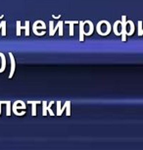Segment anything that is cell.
Wrapping results in <instances>:
<instances>
[{"label": "cell", "instance_id": "obj_13", "mask_svg": "<svg viewBox=\"0 0 143 150\" xmlns=\"http://www.w3.org/2000/svg\"><path fill=\"white\" fill-rule=\"evenodd\" d=\"M66 102H67V107H66L67 113H66V115L69 117V116L71 115V101H66Z\"/></svg>", "mask_w": 143, "mask_h": 150}, {"label": "cell", "instance_id": "obj_15", "mask_svg": "<svg viewBox=\"0 0 143 150\" xmlns=\"http://www.w3.org/2000/svg\"><path fill=\"white\" fill-rule=\"evenodd\" d=\"M66 107H67V102H65L64 106H63V107L61 108V113H62V114H63V112H64V111L66 110Z\"/></svg>", "mask_w": 143, "mask_h": 150}, {"label": "cell", "instance_id": "obj_3", "mask_svg": "<svg viewBox=\"0 0 143 150\" xmlns=\"http://www.w3.org/2000/svg\"><path fill=\"white\" fill-rule=\"evenodd\" d=\"M65 24H70V37H74V25L79 24L77 21H66Z\"/></svg>", "mask_w": 143, "mask_h": 150}, {"label": "cell", "instance_id": "obj_9", "mask_svg": "<svg viewBox=\"0 0 143 150\" xmlns=\"http://www.w3.org/2000/svg\"><path fill=\"white\" fill-rule=\"evenodd\" d=\"M41 104H42V116L43 117H45L46 115H47V102L46 101H42L41 102Z\"/></svg>", "mask_w": 143, "mask_h": 150}, {"label": "cell", "instance_id": "obj_2", "mask_svg": "<svg viewBox=\"0 0 143 150\" xmlns=\"http://www.w3.org/2000/svg\"><path fill=\"white\" fill-rule=\"evenodd\" d=\"M84 35H85V30H84V22L80 21L79 22V41H84Z\"/></svg>", "mask_w": 143, "mask_h": 150}, {"label": "cell", "instance_id": "obj_6", "mask_svg": "<svg viewBox=\"0 0 143 150\" xmlns=\"http://www.w3.org/2000/svg\"><path fill=\"white\" fill-rule=\"evenodd\" d=\"M22 30H25L26 37H28V35H30V22H28V21H26V25L22 26Z\"/></svg>", "mask_w": 143, "mask_h": 150}, {"label": "cell", "instance_id": "obj_14", "mask_svg": "<svg viewBox=\"0 0 143 150\" xmlns=\"http://www.w3.org/2000/svg\"><path fill=\"white\" fill-rule=\"evenodd\" d=\"M53 104H54V102H53V101H51V102L49 103V104L47 105V111L49 112V115H50V116H54V115H55V114H54L53 111L51 110V106L53 105Z\"/></svg>", "mask_w": 143, "mask_h": 150}, {"label": "cell", "instance_id": "obj_18", "mask_svg": "<svg viewBox=\"0 0 143 150\" xmlns=\"http://www.w3.org/2000/svg\"><path fill=\"white\" fill-rule=\"evenodd\" d=\"M2 18H4V15H2V16H0V19H2Z\"/></svg>", "mask_w": 143, "mask_h": 150}, {"label": "cell", "instance_id": "obj_8", "mask_svg": "<svg viewBox=\"0 0 143 150\" xmlns=\"http://www.w3.org/2000/svg\"><path fill=\"white\" fill-rule=\"evenodd\" d=\"M6 24L7 23L5 21H2L1 24H0V30H2V35L5 37L6 35Z\"/></svg>", "mask_w": 143, "mask_h": 150}, {"label": "cell", "instance_id": "obj_5", "mask_svg": "<svg viewBox=\"0 0 143 150\" xmlns=\"http://www.w3.org/2000/svg\"><path fill=\"white\" fill-rule=\"evenodd\" d=\"M84 24H88L89 25V32H85V37H90V35L93 33V30H94V27H93V23L91 21H85Z\"/></svg>", "mask_w": 143, "mask_h": 150}, {"label": "cell", "instance_id": "obj_10", "mask_svg": "<svg viewBox=\"0 0 143 150\" xmlns=\"http://www.w3.org/2000/svg\"><path fill=\"white\" fill-rule=\"evenodd\" d=\"M63 25H64L63 21H59V35H60V37H63V35H64Z\"/></svg>", "mask_w": 143, "mask_h": 150}, {"label": "cell", "instance_id": "obj_12", "mask_svg": "<svg viewBox=\"0 0 143 150\" xmlns=\"http://www.w3.org/2000/svg\"><path fill=\"white\" fill-rule=\"evenodd\" d=\"M56 105H57V113H56V115L57 116H62V113H61V102L57 101Z\"/></svg>", "mask_w": 143, "mask_h": 150}, {"label": "cell", "instance_id": "obj_11", "mask_svg": "<svg viewBox=\"0 0 143 150\" xmlns=\"http://www.w3.org/2000/svg\"><path fill=\"white\" fill-rule=\"evenodd\" d=\"M21 30H22V26H21V22H20V21H17V30H16L17 37H20V35H21Z\"/></svg>", "mask_w": 143, "mask_h": 150}, {"label": "cell", "instance_id": "obj_4", "mask_svg": "<svg viewBox=\"0 0 143 150\" xmlns=\"http://www.w3.org/2000/svg\"><path fill=\"white\" fill-rule=\"evenodd\" d=\"M42 101H28V104H32V116H36V104H40Z\"/></svg>", "mask_w": 143, "mask_h": 150}, {"label": "cell", "instance_id": "obj_7", "mask_svg": "<svg viewBox=\"0 0 143 150\" xmlns=\"http://www.w3.org/2000/svg\"><path fill=\"white\" fill-rule=\"evenodd\" d=\"M11 108H12V103H11V101H6V115L7 116L11 115V113H12Z\"/></svg>", "mask_w": 143, "mask_h": 150}, {"label": "cell", "instance_id": "obj_1", "mask_svg": "<svg viewBox=\"0 0 143 150\" xmlns=\"http://www.w3.org/2000/svg\"><path fill=\"white\" fill-rule=\"evenodd\" d=\"M9 57H10V61H11V71H10L8 77L9 79H12L15 74V69H16V61H15V57L12 54V52H9Z\"/></svg>", "mask_w": 143, "mask_h": 150}, {"label": "cell", "instance_id": "obj_16", "mask_svg": "<svg viewBox=\"0 0 143 150\" xmlns=\"http://www.w3.org/2000/svg\"><path fill=\"white\" fill-rule=\"evenodd\" d=\"M52 18H54V19H60V18H61V15H59V16H54V15H52Z\"/></svg>", "mask_w": 143, "mask_h": 150}, {"label": "cell", "instance_id": "obj_17", "mask_svg": "<svg viewBox=\"0 0 143 150\" xmlns=\"http://www.w3.org/2000/svg\"><path fill=\"white\" fill-rule=\"evenodd\" d=\"M3 104V103H2V101H0V115H1V105Z\"/></svg>", "mask_w": 143, "mask_h": 150}]
</instances>
